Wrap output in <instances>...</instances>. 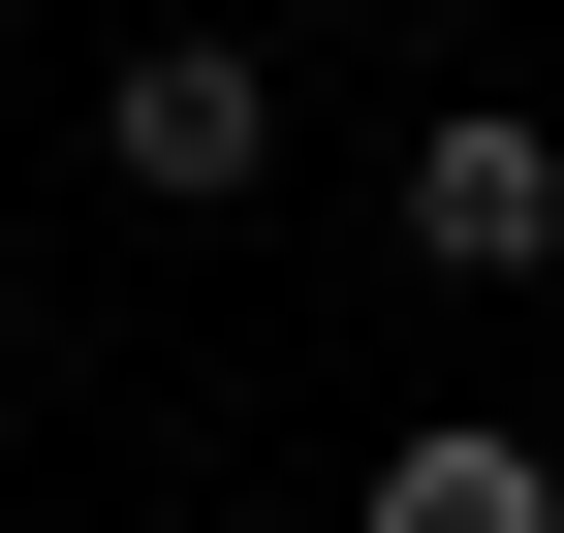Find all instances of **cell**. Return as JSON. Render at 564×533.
Masks as SVG:
<instances>
[{"label":"cell","instance_id":"obj_3","mask_svg":"<svg viewBox=\"0 0 564 533\" xmlns=\"http://www.w3.org/2000/svg\"><path fill=\"white\" fill-rule=\"evenodd\" d=\"M377 533H564V471L502 409H440V439H377Z\"/></svg>","mask_w":564,"mask_h":533},{"label":"cell","instance_id":"obj_2","mask_svg":"<svg viewBox=\"0 0 564 533\" xmlns=\"http://www.w3.org/2000/svg\"><path fill=\"white\" fill-rule=\"evenodd\" d=\"M408 283H564V126L533 95H440L408 126Z\"/></svg>","mask_w":564,"mask_h":533},{"label":"cell","instance_id":"obj_1","mask_svg":"<svg viewBox=\"0 0 564 533\" xmlns=\"http://www.w3.org/2000/svg\"><path fill=\"white\" fill-rule=\"evenodd\" d=\"M95 188H126V220H251V188H282V63L251 32H126L95 63Z\"/></svg>","mask_w":564,"mask_h":533},{"label":"cell","instance_id":"obj_4","mask_svg":"<svg viewBox=\"0 0 564 533\" xmlns=\"http://www.w3.org/2000/svg\"><path fill=\"white\" fill-rule=\"evenodd\" d=\"M377 32H470V0H377Z\"/></svg>","mask_w":564,"mask_h":533}]
</instances>
